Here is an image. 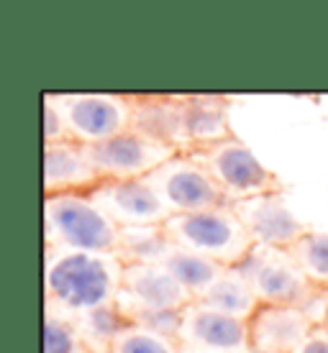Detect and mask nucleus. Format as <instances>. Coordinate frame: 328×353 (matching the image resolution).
I'll return each mask as SVG.
<instances>
[{"label": "nucleus", "mask_w": 328, "mask_h": 353, "mask_svg": "<svg viewBox=\"0 0 328 353\" xmlns=\"http://www.w3.org/2000/svg\"><path fill=\"white\" fill-rule=\"evenodd\" d=\"M247 353H275V351H262V348H249Z\"/></svg>", "instance_id": "26"}, {"label": "nucleus", "mask_w": 328, "mask_h": 353, "mask_svg": "<svg viewBox=\"0 0 328 353\" xmlns=\"http://www.w3.org/2000/svg\"><path fill=\"white\" fill-rule=\"evenodd\" d=\"M195 302L241 320H249L259 307L257 294L247 282V276L239 272V266H223L221 274L205 287V292Z\"/></svg>", "instance_id": "17"}, {"label": "nucleus", "mask_w": 328, "mask_h": 353, "mask_svg": "<svg viewBox=\"0 0 328 353\" xmlns=\"http://www.w3.org/2000/svg\"><path fill=\"white\" fill-rule=\"evenodd\" d=\"M180 345L205 353H247L251 348L249 320L233 318L213 307L193 302L182 310Z\"/></svg>", "instance_id": "9"}, {"label": "nucleus", "mask_w": 328, "mask_h": 353, "mask_svg": "<svg viewBox=\"0 0 328 353\" xmlns=\"http://www.w3.org/2000/svg\"><path fill=\"white\" fill-rule=\"evenodd\" d=\"M323 325H328V302H326V315H323Z\"/></svg>", "instance_id": "28"}, {"label": "nucleus", "mask_w": 328, "mask_h": 353, "mask_svg": "<svg viewBox=\"0 0 328 353\" xmlns=\"http://www.w3.org/2000/svg\"><path fill=\"white\" fill-rule=\"evenodd\" d=\"M231 205L239 215V221L244 223V228L249 230L254 246L293 248L313 228L287 208L284 192L259 194V197H249V200Z\"/></svg>", "instance_id": "10"}, {"label": "nucleus", "mask_w": 328, "mask_h": 353, "mask_svg": "<svg viewBox=\"0 0 328 353\" xmlns=\"http://www.w3.org/2000/svg\"><path fill=\"white\" fill-rule=\"evenodd\" d=\"M177 338L162 336L149 327L124 323L110 341V353H180Z\"/></svg>", "instance_id": "22"}, {"label": "nucleus", "mask_w": 328, "mask_h": 353, "mask_svg": "<svg viewBox=\"0 0 328 353\" xmlns=\"http://www.w3.org/2000/svg\"><path fill=\"white\" fill-rule=\"evenodd\" d=\"M193 157L208 169V174L215 179L229 203H241L259 194L287 192V185L257 159V154L236 133L231 139L193 151Z\"/></svg>", "instance_id": "5"}, {"label": "nucleus", "mask_w": 328, "mask_h": 353, "mask_svg": "<svg viewBox=\"0 0 328 353\" xmlns=\"http://www.w3.org/2000/svg\"><path fill=\"white\" fill-rule=\"evenodd\" d=\"M164 230L172 243L195 251L218 266H239L254 248V241L231 203L208 210L172 215L164 223Z\"/></svg>", "instance_id": "4"}, {"label": "nucleus", "mask_w": 328, "mask_h": 353, "mask_svg": "<svg viewBox=\"0 0 328 353\" xmlns=\"http://www.w3.org/2000/svg\"><path fill=\"white\" fill-rule=\"evenodd\" d=\"M180 353H205V351H193V348H180Z\"/></svg>", "instance_id": "27"}, {"label": "nucleus", "mask_w": 328, "mask_h": 353, "mask_svg": "<svg viewBox=\"0 0 328 353\" xmlns=\"http://www.w3.org/2000/svg\"><path fill=\"white\" fill-rule=\"evenodd\" d=\"M290 254L298 261L300 272L308 276V282L328 292V230L311 228L290 248Z\"/></svg>", "instance_id": "21"}, {"label": "nucleus", "mask_w": 328, "mask_h": 353, "mask_svg": "<svg viewBox=\"0 0 328 353\" xmlns=\"http://www.w3.org/2000/svg\"><path fill=\"white\" fill-rule=\"evenodd\" d=\"M70 125L72 141L95 146L131 128V95L118 92H49Z\"/></svg>", "instance_id": "6"}, {"label": "nucleus", "mask_w": 328, "mask_h": 353, "mask_svg": "<svg viewBox=\"0 0 328 353\" xmlns=\"http://www.w3.org/2000/svg\"><path fill=\"white\" fill-rule=\"evenodd\" d=\"M169 215L197 212L218 205H229L221 187L193 154H175L167 164L146 176Z\"/></svg>", "instance_id": "7"}, {"label": "nucleus", "mask_w": 328, "mask_h": 353, "mask_svg": "<svg viewBox=\"0 0 328 353\" xmlns=\"http://www.w3.org/2000/svg\"><path fill=\"white\" fill-rule=\"evenodd\" d=\"M195 297L160 264H126L115 307H146L182 312Z\"/></svg>", "instance_id": "12"}, {"label": "nucleus", "mask_w": 328, "mask_h": 353, "mask_svg": "<svg viewBox=\"0 0 328 353\" xmlns=\"http://www.w3.org/2000/svg\"><path fill=\"white\" fill-rule=\"evenodd\" d=\"M239 272L251 284L259 305H293L308 310L318 323H323L328 292L308 282L290 248L254 246L239 264Z\"/></svg>", "instance_id": "3"}, {"label": "nucleus", "mask_w": 328, "mask_h": 353, "mask_svg": "<svg viewBox=\"0 0 328 353\" xmlns=\"http://www.w3.org/2000/svg\"><path fill=\"white\" fill-rule=\"evenodd\" d=\"M118 312H121V318H124L126 323L149 327V330H157V333L169 336V338L180 336L182 312H175V310H146V307H126V310H118Z\"/></svg>", "instance_id": "23"}, {"label": "nucleus", "mask_w": 328, "mask_h": 353, "mask_svg": "<svg viewBox=\"0 0 328 353\" xmlns=\"http://www.w3.org/2000/svg\"><path fill=\"white\" fill-rule=\"evenodd\" d=\"M44 353H100L82 333L80 320L44 305Z\"/></svg>", "instance_id": "19"}, {"label": "nucleus", "mask_w": 328, "mask_h": 353, "mask_svg": "<svg viewBox=\"0 0 328 353\" xmlns=\"http://www.w3.org/2000/svg\"><path fill=\"white\" fill-rule=\"evenodd\" d=\"M295 353H328V325L318 323Z\"/></svg>", "instance_id": "25"}, {"label": "nucleus", "mask_w": 328, "mask_h": 353, "mask_svg": "<svg viewBox=\"0 0 328 353\" xmlns=\"http://www.w3.org/2000/svg\"><path fill=\"white\" fill-rule=\"evenodd\" d=\"M88 154L103 182H128V179H146L180 151L151 139L149 133L139 128H128L108 141L88 146Z\"/></svg>", "instance_id": "8"}, {"label": "nucleus", "mask_w": 328, "mask_h": 353, "mask_svg": "<svg viewBox=\"0 0 328 353\" xmlns=\"http://www.w3.org/2000/svg\"><path fill=\"white\" fill-rule=\"evenodd\" d=\"M124 269L118 254L44 246V305L75 318L115 307Z\"/></svg>", "instance_id": "1"}, {"label": "nucleus", "mask_w": 328, "mask_h": 353, "mask_svg": "<svg viewBox=\"0 0 328 353\" xmlns=\"http://www.w3.org/2000/svg\"><path fill=\"white\" fill-rule=\"evenodd\" d=\"M44 154V197L49 194H90L103 185L88 146L77 141H57L41 146Z\"/></svg>", "instance_id": "13"}, {"label": "nucleus", "mask_w": 328, "mask_h": 353, "mask_svg": "<svg viewBox=\"0 0 328 353\" xmlns=\"http://www.w3.org/2000/svg\"><path fill=\"white\" fill-rule=\"evenodd\" d=\"M180 103H182V125H185V154L233 136V128L229 123L231 97L180 95Z\"/></svg>", "instance_id": "15"}, {"label": "nucleus", "mask_w": 328, "mask_h": 353, "mask_svg": "<svg viewBox=\"0 0 328 353\" xmlns=\"http://www.w3.org/2000/svg\"><path fill=\"white\" fill-rule=\"evenodd\" d=\"M131 128L149 133L151 139L185 154V125H182L180 95H131Z\"/></svg>", "instance_id": "16"}, {"label": "nucleus", "mask_w": 328, "mask_h": 353, "mask_svg": "<svg viewBox=\"0 0 328 353\" xmlns=\"http://www.w3.org/2000/svg\"><path fill=\"white\" fill-rule=\"evenodd\" d=\"M169 239L164 225H139L121 228V248L118 256L126 264H160L162 254L167 251Z\"/></svg>", "instance_id": "20"}, {"label": "nucleus", "mask_w": 328, "mask_h": 353, "mask_svg": "<svg viewBox=\"0 0 328 353\" xmlns=\"http://www.w3.org/2000/svg\"><path fill=\"white\" fill-rule=\"evenodd\" d=\"M316 325H318V320L302 307L259 305L257 312L249 318L251 348L275 353H295Z\"/></svg>", "instance_id": "14"}, {"label": "nucleus", "mask_w": 328, "mask_h": 353, "mask_svg": "<svg viewBox=\"0 0 328 353\" xmlns=\"http://www.w3.org/2000/svg\"><path fill=\"white\" fill-rule=\"evenodd\" d=\"M93 200L110 215L118 228H139V225H164L172 218L160 194L146 179L128 182H103L95 190Z\"/></svg>", "instance_id": "11"}, {"label": "nucleus", "mask_w": 328, "mask_h": 353, "mask_svg": "<svg viewBox=\"0 0 328 353\" xmlns=\"http://www.w3.org/2000/svg\"><path fill=\"white\" fill-rule=\"evenodd\" d=\"M41 110H44V143H57V141H72L70 125L64 121L62 110L57 108V103L52 100L49 92L41 95Z\"/></svg>", "instance_id": "24"}, {"label": "nucleus", "mask_w": 328, "mask_h": 353, "mask_svg": "<svg viewBox=\"0 0 328 353\" xmlns=\"http://www.w3.org/2000/svg\"><path fill=\"white\" fill-rule=\"evenodd\" d=\"M160 266H164L195 300L203 294L205 287L213 282L223 269V266H218L215 261H211V259L200 256L195 251H187V248L177 246V243H172V241H169L167 251L162 254Z\"/></svg>", "instance_id": "18"}, {"label": "nucleus", "mask_w": 328, "mask_h": 353, "mask_svg": "<svg viewBox=\"0 0 328 353\" xmlns=\"http://www.w3.org/2000/svg\"><path fill=\"white\" fill-rule=\"evenodd\" d=\"M44 246L118 254L121 228L110 221L93 194H49L44 197Z\"/></svg>", "instance_id": "2"}]
</instances>
